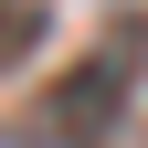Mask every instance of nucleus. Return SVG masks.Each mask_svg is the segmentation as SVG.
I'll return each instance as SVG.
<instances>
[{
  "label": "nucleus",
  "instance_id": "obj_1",
  "mask_svg": "<svg viewBox=\"0 0 148 148\" xmlns=\"http://www.w3.org/2000/svg\"><path fill=\"white\" fill-rule=\"evenodd\" d=\"M138 95H148V32L127 21V32H106V42L53 85L42 127H53V138H74V148H116L127 127H138Z\"/></svg>",
  "mask_w": 148,
  "mask_h": 148
},
{
  "label": "nucleus",
  "instance_id": "obj_2",
  "mask_svg": "<svg viewBox=\"0 0 148 148\" xmlns=\"http://www.w3.org/2000/svg\"><path fill=\"white\" fill-rule=\"evenodd\" d=\"M42 32H53V11H42V0H0V74H21Z\"/></svg>",
  "mask_w": 148,
  "mask_h": 148
},
{
  "label": "nucleus",
  "instance_id": "obj_3",
  "mask_svg": "<svg viewBox=\"0 0 148 148\" xmlns=\"http://www.w3.org/2000/svg\"><path fill=\"white\" fill-rule=\"evenodd\" d=\"M0 148H74V138H53V127L32 116V127H0Z\"/></svg>",
  "mask_w": 148,
  "mask_h": 148
}]
</instances>
